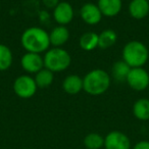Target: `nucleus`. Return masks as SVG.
Returning <instances> with one entry per match:
<instances>
[{
    "label": "nucleus",
    "mask_w": 149,
    "mask_h": 149,
    "mask_svg": "<svg viewBox=\"0 0 149 149\" xmlns=\"http://www.w3.org/2000/svg\"><path fill=\"white\" fill-rule=\"evenodd\" d=\"M21 45L26 52L45 53L51 47L49 32L39 26L27 28L21 35Z\"/></svg>",
    "instance_id": "1"
},
{
    "label": "nucleus",
    "mask_w": 149,
    "mask_h": 149,
    "mask_svg": "<svg viewBox=\"0 0 149 149\" xmlns=\"http://www.w3.org/2000/svg\"><path fill=\"white\" fill-rule=\"evenodd\" d=\"M110 74L102 68H94L87 72L83 78V91L91 96L104 94L111 85Z\"/></svg>",
    "instance_id": "2"
},
{
    "label": "nucleus",
    "mask_w": 149,
    "mask_h": 149,
    "mask_svg": "<svg viewBox=\"0 0 149 149\" xmlns=\"http://www.w3.org/2000/svg\"><path fill=\"white\" fill-rule=\"evenodd\" d=\"M122 59L130 68H144L149 59V50L143 42L131 40L123 48Z\"/></svg>",
    "instance_id": "3"
},
{
    "label": "nucleus",
    "mask_w": 149,
    "mask_h": 149,
    "mask_svg": "<svg viewBox=\"0 0 149 149\" xmlns=\"http://www.w3.org/2000/svg\"><path fill=\"white\" fill-rule=\"evenodd\" d=\"M44 68L52 72H61L66 70L72 64L70 52L62 47H50L43 55Z\"/></svg>",
    "instance_id": "4"
},
{
    "label": "nucleus",
    "mask_w": 149,
    "mask_h": 149,
    "mask_svg": "<svg viewBox=\"0 0 149 149\" xmlns=\"http://www.w3.org/2000/svg\"><path fill=\"white\" fill-rule=\"evenodd\" d=\"M38 89L39 88L36 84L34 77L28 74H24L17 77L13 84V92L21 99H30L34 97Z\"/></svg>",
    "instance_id": "5"
},
{
    "label": "nucleus",
    "mask_w": 149,
    "mask_h": 149,
    "mask_svg": "<svg viewBox=\"0 0 149 149\" xmlns=\"http://www.w3.org/2000/svg\"><path fill=\"white\" fill-rule=\"evenodd\" d=\"M126 83L134 91H145L149 87V72L144 68H131Z\"/></svg>",
    "instance_id": "6"
},
{
    "label": "nucleus",
    "mask_w": 149,
    "mask_h": 149,
    "mask_svg": "<svg viewBox=\"0 0 149 149\" xmlns=\"http://www.w3.org/2000/svg\"><path fill=\"white\" fill-rule=\"evenodd\" d=\"M51 15L56 25L68 27L74 17V8L68 1H60L52 10Z\"/></svg>",
    "instance_id": "7"
},
{
    "label": "nucleus",
    "mask_w": 149,
    "mask_h": 149,
    "mask_svg": "<svg viewBox=\"0 0 149 149\" xmlns=\"http://www.w3.org/2000/svg\"><path fill=\"white\" fill-rule=\"evenodd\" d=\"M105 149H132V142L128 135L120 131H111L104 137Z\"/></svg>",
    "instance_id": "8"
},
{
    "label": "nucleus",
    "mask_w": 149,
    "mask_h": 149,
    "mask_svg": "<svg viewBox=\"0 0 149 149\" xmlns=\"http://www.w3.org/2000/svg\"><path fill=\"white\" fill-rule=\"evenodd\" d=\"M21 66L28 74H35L44 68V59L42 54L26 52L21 57Z\"/></svg>",
    "instance_id": "9"
},
{
    "label": "nucleus",
    "mask_w": 149,
    "mask_h": 149,
    "mask_svg": "<svg viewBox=\"0 0 149 149\" xmlns=\"http://www.w3.org/2000/svg\"><path fill=\"white\" fill-rule=\"evenodd\" d=\"M79 15L82 21L88 26H97L103 17L99 7L93 2L84 3L80 8Z\"/></svg>",
    "instance_id": "10"
},
{
    "label": "nucleus",
    "mask_w": 149,
    "mask_h": 149,
    "mask_svg": "<svg viewBox=\"0 0 149 149\" xmlns=\"http://www.w3.org/2000/svg\"><path fill=\"white\" fill-rule=\"evenodd\" d=\"M103 17L112 19L116 17L123 10V0H97L96 2Z\"/></svg>",
    "instance_id": "11"
},
{
    "label": "nucleus",
    "mask_w": 149,
    "mask_h": 149,
    "mask_svg": "<svg viewBox=\"0 0 149 149\" xmlns=\"http://www.w3.org/2000/svg\"><path fill=\"white\" fill-rule=\"evenodd\" d=\"M128 13L134 19H144L149 15L148 0H131L128 4Z\"/></svg>",
    "instance_id": "12"
},
{
    "label": "nucleus",
    "mask_w": 149,
    "mask_h": 149,
    "mask_svg": "<svg viewBox=\"0 0 149 149\" xmlns=\"http://www.w3.org/2000/svg\"><path fill=\"white\" fill-rule=\"evenodd\" d=\"M70 37V30L65 26L56 25L49 32L50 44H51L52 47H62L64 44H66L68 42Z\"/></svg>",
    "instance_id": "13"
},
{
    "label": "nucleus",
    "mask_w": 149,
    "mask_h": 149,
    "mask_svg": "<svg viewBox=\"0 0 149 149\" xmlns=\"http://www.w3.org/2000/svg\"><path fill=\"white\" fill-rule=\"evenodd\" d=\"M62 90L68 95H77L83 91V78L79 74H70L62 81Z\"/></svg>",
    "instance_id": "14"
},
{
    "label": "nucleus",
    "mask_w": 149,
    "mask_h": 149,
    "mask_svg": "<svg viewBox=\"0 0 149 149\" xmlns=\"http://www.w3.org/2000/svg\"><path fill=\"white\" fill-rule=\"evenodd\" d=\"M134 116L141 122L149 120V99L148 98H139L134 102L132 107Z\"/></svg>",
    "instance_id": "15"
},
{
    "label": "nucleus",
    "mask_w": 149,
    "mask_h": 149,
    "mask_svg": "<svg viewBox=\"0 0 149 149\" xmlns=\"http://www.w3.org/2000/svg\"><path fill=\"white\" fill-rule=\"evenodd\" d=\"M98 48L106 50L111 48L118 41V34L112 29H105L98 34Z\"/></svg>",
    "instance_id": "16"
},
{
    "label": "nucleus",
    "mask_w": 149,
    "mask_h": 149,
    "mask_svg": "<svg viewBox=\"0 0 149 149\" xmlns=\"http://www.w3.org/2000/svg\"><path fill=\"white\" fill-rule=\"evenodd\" d=\"M98 34L95 32H86L82 34L79 39V46L84 51H93L98 48Z\"/></svg>",
    "instance_id": "17"
},
{
    "label": "nucleus",
    "mask_w": 149,
    "mask_h": 149,
    "mask_svg": "<svg viewBox=\"0 0 149 149\" xmlns=\"http://www.w3.org/2000/svg\"><path fill=\"white\" fill-rule=\"evenodd\" d=\"M131 68L124 61V60H118L111 66V72H110V77L111 79L116 80L118 83L126 82L128 74L130 72Z\"/></svg>",
    "instance_id": "18"
},
{
    "label": "nucleus",
    "mask_w": 149,
    "mask_h": 149,
    "mask_svg": "<svg viewBox=\"0 0 149 149\" xmlns=\"http://www.w3.org/2000/svg\"><path fill=\"white\" fill-rule=\"evenodd\" d=\"M34 79L37 84L38 88L40 89H45L48 88L53 84L54 82V72L51 70H47V68H42L41 70L34 74Z\"/></svg>",
    "instance_id": "19"
},
{
    "label": "nucleus",
    "mask_w": 149,
    "mask_h": 149,
    "mask_svg": "<svg viewBox=\"0 0 149 149\" xmlns=\"http://www.w3.org/2000/svg\"><path fill=\"white\" fill-rule=\"evenodd\" d=\"M13 63V53L5 44L0 43V72L9 70Z\"/></svg>",
    "instance_id": "20"
},
{
    "label": "nucleus",
    "mask_w": 149,
    "mask_h": 149,
    "mask_svg": "<svg viewBox=\"0 0 149 149\" xmlns=\"http://www.w3.org/2000/svg\"><path fill=\"white\" fill-rule=\"evenodd\" d=\"M83 144L86 149H101L104 147V137L98 133H89L84 138Z\"/></svg>",
    "instance_id": "21"
},
{
    "label": "nucleus",
    "mask_w": 149,
    "mask_h": 149,
    "mask_svg": "<svg viewBox=\"0 0 149 149\" xmlns=\"http://www.w3.org/2000/svg\"><path fill=\"white\" fill-rule=\"evenodd\" d=\"M52 15L47 9H41L38 13V21L41 25H48L49 22L51 21Z\"/></svg>",
    "instance_id": "22"
},
{
    "label": "nucleus",
    "mask_w": 149,
    "mask_h": 149,
    "mask_svg": "<svg viewBox=\"0 0 149 149\" xmlns=\"http://www.w3.org/2000/svg\"><path fill=\"white\" fill-rule=\"evenodd\" d=\"M59 2L60 0H42L44 9H47V10H53Z\"/></svg>",
    "instance_id": "23"
},
{
    "label": "nucleus",
    "mask_w": 149,
    "mask_h": 149,
    "mask_svg": "<svg viewBox=\"0 0 149 149\" xmlns=\"http://www.w3.org/2000/svg\"><path fill=\"white\" fill-rule=\"evenodd\" d=\"M132 149H149V141L148 140H141L137 142Z\"/></svg>",
    "instance_id": "24"
},
{
    "label": "nucleus",
    "mask_w": 149,
    "mask_h": 149,
    "mask_svg": "<svg viewBox=\"0 0 149 149\" xmlns=\"http://www.w3.org/2000/svg\"><path fill=\"white\" fill-rule=\"evenodd\" d=\"M25 149H34V148H25Z\"/></svg>",
    "instance_id": "25"
}]
</instances>
